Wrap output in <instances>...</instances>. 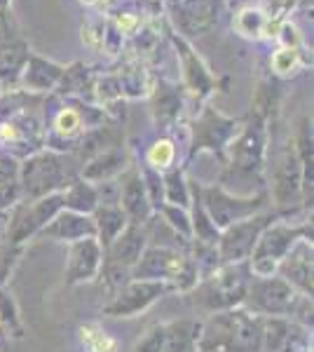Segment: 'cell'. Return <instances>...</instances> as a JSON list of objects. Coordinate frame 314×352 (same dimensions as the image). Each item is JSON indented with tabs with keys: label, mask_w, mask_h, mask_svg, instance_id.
<instances>
[{
	"label": "cell",
	"mask_w": 314,
	"mask_h": 352,
	"mask_svg": "<svg viewBox=\"0 0 314 352\" xmlns=\"http://www.w3.org/2000/svg\"><path fill=\"white\" fill-rule=\"evenodd\" d=\"M174 160H176V144L171 139H157L153 141V146H148L146 164L157 169L159 174L174 167Z\"/></svg>",
	"instance_id": "34"
},
{
	"label": "cell",
	"mask_w": 314,
	"mask_h": 352,
	"mask_svg": "<svg viewBox=\"0 0 314 352\" xmlns=\"http://www.w3.org/2000/svg\"><path fill=\"white\" fill-rule=\"evenodd\" d=\"M3 336H5V331H3V324H0V345H3Z\"/></svg>",
	"instance_id": "41"
},
{
	"label": "cell",
	"mask_w": 314,
	"mask_h": 352,
	"mask_svg": "<svg viewBox=\"0 0 314 352\" xmlns=\"http://www.w3.org/2000/svg\"><path fill=\"white\" fill-rule=\"evenodd\" d=\"M82 162L73 153L43 148L19 162L21 200H38L54 192H64L80 179Z\"/></svg>",
	"instance_id": "4"
},
{
	"label": "cell",
	"mask_w": 314,
	"mask_h": 352,
	"mask_svg": "<svg viewBox=\"0 0 314 352\" xmlns=\"http://www.w3.org/2000/svg\"><path fill=\"white\" fill-rule=\"evenodd\" d=\"M167 10L174 26L186 38L202 36L218 21L221 0H167Z\"/></svg>",
	"instance_id": "15"
},
{
	"label": "cell",
	"mask_w": 314,
	"mask_h": 352,
	"mask_svg": "<svg viewBox=\"0 0 314 352\" xmlns=\"http://www.w3.org/2000/svg\"><path fill=\"white\" fill-rule=\"evenodd\" d=\"M312 240H298L291 247V252L279 261L275 275L289 282L302 296L312 298Z\"/></svg>",
	"instance_id": "20"
},
{
	"label": "cell",
	"mask_w": 314,
	"mask_h": 352,
	"mask_svg": "<svg viewBox=\"0 0 314 352\" xmlns=\"http://www.w3.org/2000/svg\"><path fill=\"white\" fill-rule=\"evenodd\" d=\"M242 308L260 317H289L302 327H312V298L298 294L279 275H251Z\"/></svg>",
	"instance_id": "5"
},
{
	"label": "cell",
	"mask_w": 314,
	"mask_h": 352,
	"mask_svg": "<svg viewBox=\"0 0 314 352\" xmlns=\"http://www.w3.org/2000/svg\"><path fill=\"white\" fill-rule=\"evenodd\" d=\"M242 120L225 118L216 109H204L202 116L192 122V155H199L202 151H209L221 162H225V151L232 144V139L242 129Z\"/></svg>",
	"instance_id": "13"
},
{
	"label": "cell",
	"mask_w": 314,
	"mask_h": 352,
	"mask_svg": "<svg viewBox=\"0 0 314 352\" xmlns=\"http://www.w3.org/2000/svg\"><path fill=\"white\" fill-rule=\"evenodd\" d=\"M293 209H289L287 214L284 212H260L254 214V217L237 221V223L227 226L225 230H221L218 237V254L223 263H242V261H249L251 252H254L256 242H258L260 232L267 228L270 223H275L277 219H284Z\"/></svg>",
	"instance_id": "11"
},
{
	"label": "cell",
	"mask_w": 314,
	"mask_h": 352,
	"mask_svg": "<svg viewBox=\"0 0 314 352\" xmlns=\"http://www.w3.org/2000/svg\"><path fill=\"white\" fill-rule=\"evenodd\" d=\"M120 184V209L127 214L129 223L144 226L148 219L155 214L150 200H148L146 184L141 179L139 167H127L117 176Z\"/></svg>",
	"instance_id": "19"
},
{
	"label": "cell",
	"mask_w": 314,
	"mask_h": 352,
	"mask_svg": "<svg viewBox=\"0 0 314 352\" xmlns=\"http://www.w3.org/2000/svg\"><path fill=\"white\" fill-rule=\"evenodd\" d=\"M227 3H230L232 8H247V5H251V0H227Z\"/></svg>",
	"instance_id": "40"
},
{
	"label": "cell",
	"mask_w": 314,
	"mask_h": 352,
	"mask_svg": "<svg viewBox=\"0 0 314 352\" xmlns=\"http://www.w3.org/2000/svg\"><path fill=\"white\" fill-rule=\"evenodd\" d=\"M251 280L249 263H223L218 270L211 272L209 277L197 282V287L192 289V300L207 312H223L239 308L247 296V287Z\"/></svg>",
	"instance_id": "7"
},
{
	"label": "cell",
	"mask_w": 314,
	"mask_h": 352,
	"mask_svg": "<svg viewBox=\"0 0 314 352\" xmlns=\"http://www.w3.org/2000/svg\"><path fill=\"white\" fill-rule=\"evenodd\" d=\"M64 209V192H54L38 200H21L8 212L5 223V237L12 247H21L33 235H40V230Z\"/></svg>",
	"instance_id": "10"
},
{
	"label": "cell",
	"mask_w": 314,
	"mask_h": 352,
	"mask_svg": "<svg viewBox=\"0 0 314 352\" xmlns=\"http://www.w3.org/2000/svg\"><path fill=\"white\" fill-rule=\"evenodd\" d=\"M265 14L260 12L258 8H251V5H247V8H239V14L235 19V28L242 36L247 38H258L262 31H265Z\"/></svg>",
	"instance_id": "37"
},
{
	"label": "cell",
	"mask_w": 314,
	"mask_h": 352,
	"mask_svg": "<svg viewBox=\"0 0 314 352\" xmlns=\"http://www.w3.org/2000/svg\"><path fill=\"white\" fill-rule=\"evenodd\" d=\"M162 345H164V324H155L136 340L131 352H162Z\"/></svg>",
	"instance_id": "38"
},
{
	"label": "cell",
	"mask_w": 314,
	"mask_h": 352,
	"mask_svg": "<svg viewBox=\"0 0 314 352\" xmlns=\"http://www.w3.org/2000/svg\"><path fill=\"white\" fill-rule=\"evenodd\" d=\"M28 54H31L28 45L10 31L8 16L0 12V85H5L8 89H16Z\"/></svg>",
	"instance_id": "18"
},
{
	"label": "cell",
	"mask_w": 314,
	"mask_h": 352,
	"mask_svg": "<svg viewBox=\"0 0 314 352\" xmlns=\"http://www.w3.org/2000/svg\"><path fill=\"white\" fill-rule=\"evenodd\" d=\"M80 343H82L85 352H117L120 343L117 338H113L101 324L96 322H87L78 329Z\"/></svg>",
	"instance_id": "32"
},
{
	"label": "cell",
	"mask_w": 314,
	"mask_h": 352,
	"mask_svg": "<svg viewBox=\"0 0 314 352\" xmlns=\"http://www.w3.org/2000/svg\"><path fill=\"white\" fill-rule=\"evenodd\" d=\"M192 186V190L197 192L199 202H202L204 212L209 214V219L214 221V226L218 230H225L227 226L237 223V221H244L254 214L265 212L267 204V192H258V195H232L225 188L216 186H202L195 184V181H188Z\"/></svg>",
	"instance_id": "9"
},
{
	"label": "cell",
	"mask_w": 314,
	"mask_h": 352,
	"mask_svg": "<svg viewBox=\"0 0 314 352\" xmlns=\"http://www.w3.org/2000/svg\"><path fill=\"white\" fill-rule=\"evenodd\" d=\"M190 186V184H188ZM190 207H192V217H190V226H192V240L197 242H207V244H218L221 230L214 226V221L209 219V214L204 212L202 202H199L197 192L192 190L190 186Z\"/></svg>",
	"instance_id": "31"
},
{
	"label": "cell",
	"mask_w": 314,
	"mask_h": 352,
	"mask_svg": "<svg viewBox=\"0 0 314 352\" xmlns=\"http://www.w3.org/2000/svg\"><path fill=\"white\" fill-rule=\"evenodd\" d=\"M92 221L96 228V240L104 247V252L111 247V242L129 226L127 214L120 209V204H99L92 212Z\"/></svg>",
	"instance_id": "27"
},
{
	"label": "cell",
	"mask_w": 314,
	"mask_h": 352,
	"mask_svg": "<svg viewBox=\"0 0 314 352\" xmlns=\"http://www.w3.org/2000/svg\"><path fill=\"white\" fill-rule=\"evenodd\" d=\"M284 219H277L275 223H270L260 232L258 242H256L254 252H251V256L247 261L251 275H256V277L275 275L279 261L287 256L295 242L312 240V221L310 219H302L300 223H291V221H284Z\"/></svg>",
	"instance_id": "8"
},
{
	"label": "cell",
	"mask_w": 314,
	"mask_h": 352,
	"mask_svg": "<svg viewBox=\"0 0 314 352\" xmlns=\"http://www.w3.org/2000/svg\"><path fill=\"white\" fill-rule=\"evenodd\" d=\"M131 280H157L167 282L171 292L190 294L197 287L199 275L192 263L190 254L181 252V249L157 247V244H148L136 261V265L129 270Z\"/></svg>",
	"instance_id": "6"
},
{
	"label": "cell",
	"mask_w": 314,
	"mask_h": 352,
	"mask_svg": "<svg viewBox=\"0 0 314 352\" xmlns=\"http://www.w3.org/2000/svg\"><path fill=\"white\" fill-rule=\"evenodd\" d=\"M270 197L279 207H295L305 195V179L293 139L287 141L282 153L270 164Z\"/></svg>",
	"instance_id": "12"
},
{
	"label": "cell",
	"mask_w": 314,
	"mask_h": 352,
	"mask_svg": "<svg viewBox=\"0 0 314 352\" xmlns=\"http://www.w3.org/2000/svg\"><path fill=\"white\" fill-rule=\"evenodd\" d=\"M262 317L247 308L214 312L199 329L197 352H260Z\"/></svg>",
	"instance_id": "3"
},
{
	"label": "cell",
	"mask_w": 314,
	"mask_h": 352,
	"mask_svg": "<svg viewBox=\"0 0 314 352\" xmlns=\"http://www.w3.org/2000/svg\"><path fill=\"white\" fill-rule=\"evenodd\" d=\"M181 109H183V94H181L179 85L159 80L157 87L153 89V116H155V122L159 127L169 129L179 120Z\"/></svg>",
	"instance_id": "26"
},
{
	"label": "cell",
	"mask_w": 314,
	"mask_h": 352,
	"mask_svg": "<svg viewBox=\"0 0 314 352\" xmlns=\"http://www.w3.org/2000/svg\"><path fill=\"white\" fill-rule=\"evenodd\" d=\"M148 247L146 230L144 226L129 223L115 240L111 242V247L104 252V268H115V270H131L136 265V261L141 258L144 249Z\"/></svg>",
	"instance_id": "22"
},
{
	"label": "cell",
	"mask_w": 314,
	"mask_h": 352,
	"mask_svg": "<svg viewBox=\"0 0 314 352\" xmlns=\"http://www.w3.org/2000/svg\"><path fill=\"white\" fill-rule=\"evenodd\" d=\"M265 155H267V116L262 106H256L249 122L239 129L225 151V167L221 188L232 195H258L265 192Z\"/></svg>",
	"instance_id": "1"
},
{
	"label": "cell",
	"mask_w": 314,
	"mask_h": 352,
	"mask_svg": "<svg viewBox=\"0 0 314 352\" xmlns=\"http://www.w3.org/2000/svg\"><path fill=\"white\" fill-rule=\"evenodd\" d=\"M171 294L167 282L157 280H129L113 294V300L104 305V315L111 317H136L150 308L155 300Z\"/></svg>",
	"instance_id": "14"
},
{
	"label": "cell",
	"mask_w": 314,
	"mask_h": 352,
	"mask_svg": "<svg viewBox=\"0 0 314 352\" xmlns=\"http://www.w3.org/2000/svg\"><path fill=\"white\" fill-rule=\"evenodd\" d=\"M164 181V202L176 204V207H190V186H188L183 169H167V174H162Z\"/></svg>",
	"instance_id": "33"
},
{
	"label": "cell",
	"mask_w": 314,
	"mask_h": 352,
	"mask_svg": "<svg viewBox=\"0 0 314 352\" xmlns=\"http://www.w3.org/2000/svg\"><path fill=\"white\" fill-rule=\"evenodd\" d=\"M64 68L49 59H43L38 54H28L26 66L19 76V82L16 87H21L24 92L31 94H43V92H52V89L59 85L61 76H64Z\"/></svg>",
	"instance_id": "23"
},
{
	"label": "cell",
	"mask_w": 314,
	"mask_h": 352,
	"mask_svg": "<svg viewBox=\"0 0 314 352\" xmlns=\"http://www.w3.org/2000/svg\"><path fill=\"white\" fill-rule=\"evenodd\" d=\"M43 120L45 148L56 153H73L76 155L85 136L106 122V111L96 109L89 101L59 96L56 104H49L45 99Z\"/></svg>",
	"instance_id": "2"
},
{
	"label": "cell",
	"mask_w": 314,
	"mask_h": 352,
	"mask_svg": "<svg viewBox=\"0 0 314 352\" xmlns=\"http://www.w3.org/2000/svg\"><path fill=\"white\" fill-rule=\"evenodd\" d=\"M104 265V247L96 237L73 242L68 249V263H66V287H78L85 282H94Z\"/></svg>",
	"instance_id": "17"
},
{
	"label": "cell",
	"mask_w": 314,
	"mask_h": 352,
	"mask_svg": "<svg viewBox=\"0 0 314 352\" xmlns=\"http://www.w3.org/2000/svg\"><path fill=\"white\" fill-rule=\"evenodd\" d=\"M295 66H298V50L282 47L272 54V71L279 73V76H287V73L295 71Z\"/></svg>",
	"instance_id": "39"
},
{
	"label": "cell",
	"mask_w": 314,
	"mask_h": 352,
	"mask_svg": "<svg viewBox=\"0 0 314 352\" xmlns=\"http://www.w3.org/2000/svg\"><path fill=\"white\" fill-rule=\"evenodd\" d=\"M171 41H174V45H176V52H179V59H181V68H183L186 89L195 96L197 101L207 99L216 87L214 76L209 73V68L204 66V61L199 59L197 52L190 47V43H188L186 38L171 33Z\"/></svg>",
	"instance_id": "21"
},
{
	"label": "cell",
	"mask_w": 314,
	"mask_h": 352,
	"mask_svg": "<svg viewBox=\"0 0 314 352\" xmlns=\"http://www.w3.org/2000/svg\"><path fill=\"white\" fill-rule=\"evenodd\" d=\"M16 202H21L19 160L0 153V214L10 212Z\"/></svg>",
	"instance_id": "29"
},
{
	"label": "cell",
	"mask_w": 314,
	"mask_h": 352,
	"mask_svg": "<svg viewBox=\"0 0 314 352\" xmlns=\"http://www.w3.org/2000/svg\"><path fill=\"white\" fill-rule=\"evenodd\" d=\"M43 237H49V240L56 242H80V240H87V237H96V228H94V221L87 214H76V212H68V209H61L56 217L40 230Z\"/></svg>",
	"instance_id": "24"
},
{
	"label": "cell",
	"mask_w": 314,
	"mask_h": 352,
	"mask_svg": "<svg viewBox=\"0 0 314 352\" xmlns=\"http://www.w3.org/2000/svg\"><path fill=\"white\" fill-rule=\"evenodd\" d=\"M199 329L197 320H174L164 324V345L162 352H197Z\"/></svg>",
	"instance_id": "28"
},
{
	"label": "cell",
	"mask_w": 314,
	"mask_h": 352,
	"mask_svg": "<svg viewBox=\"0 0 314 352\" xmlns=\"http://www.w3.org/2000/svg\"><path fill=\"white\" fill-rule=\"evenodd\" d=\"M124 169H127V155L117 146V148H108L99 155L89 157L80 169V179L89 181V184H99V181L117 179Z\"/></svg>",
	"instance_id": "25"
},
{
	"label": "cell",
	"mask_w": 314,
	"mask_h": 352,
	"mask_svg": "<svg viewBox=\"0 0 314 352\" xmlns=\"http://www.w3.org/2000/svg\"><path fill=\"white\" fill-rule=\"evenodd\" d=\"M96 207H99V197H96L94 184H89V181L78 179L76 184H71L64 190V209H68V212L92 217Z\"/></svg>",
	"instance_id": "30"
},
{
	"label": "cell",
	"mask_w": 314,
	"mask_h": 352,
	"mask_svg": "<svg viewBox=\"0 0 314 352\" xmlns=\"http://www.w3.org/2000/svg\"><path fill=\"white\" fill-rule=\"evenodd\" d=\"M260 352H312L310 331L289 317H262Z\"/></svg>",
	"instance_id": "16"
},
{
	"label": "cell",
	"mask_w": 314,
	"mask_h": 352,
	"mask_svg": "<svg viewBox=\"0 0 314 352\" xmlns=\"http://www.w3.org/2000/svg\"><path fill=\"white\" fill-rule=\"evenodd\" d=\"M80 3H85V5H94L96 0H80Z\"/></svg>",
	"instance_id": "42"
},
{
	"label": "cell",
	"mask_w": 314,
	"mask_h": 352,
	"mask_svg": "<svg viewBox=\"0 0 314 352\" xmlns=\"http://www.w3.org/2000/svg\"><path fill=\"white\" fill-rule=\"evenodd\" d=\"M0 324H3V331H10L14 338L24 336V327H21L19 320V310H16L14 298L0 287ZM8 333V336H10Z\"/></svg>",
	"instance_id": "36"
},
{
	"label": "cell",
	"mask_w": 314,
	"mask_h": 352,
	"mask_svg": "<svg viewBox=\"0 0 314 352\" xmlns=\"http://www.w3.org/2000/svg\"><path fill=\"white\" fill-rule=\"evenodd\" d=\"M157 217H162L164 223L169 226V228H174L179 232L181 237H186V240H192V226H190V212L183 207H176V204H159L157 209Z\"/></svg>",
	"instance_id": "35"
}]
</instances>
